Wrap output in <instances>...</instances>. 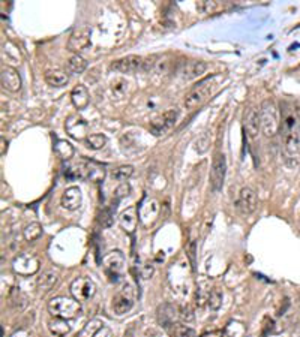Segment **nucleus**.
<instances>
[{
	"label": "nucleus",
	"mask_w": 300,
	"mask_h": 337,
	"mask_svg": "<svg viewBox=\"0 0 300 337\" xmlns=\"http://www.w3.org/2000/svg\"><path fill=\"white\" fill-rule=\"evenodd\" d=\"M261 130L266 136H275L279 130V110L273 99H266L260 108Z\"/></svg>",
	"instance_id": "nucleus-1"
},
{
	"label": "nucleus",
	"mask_w": 300,
	"mask_h": 337,
	"mask_svg": "<svg viewBox=\"0 0 300 337\" xmlns=\"http://www.w3.org/2000/svg\"><path fill=\"white\" fill-rule=\"evenodd\" d=\"M48 312L54 318L74 320L81 312V304L75 298L69 297H54L48 302Z\"/></svg>",
	"instance_id": "nucleus-2"
},
{
	"label": "nucleus",
	"mask_w": 300,
	"mask_h": 337,
	"mask_svg": "<svg viewBox=\"0 0 300 337\" xmlns=\"http://www.w3.org/2000/svg\"><path fill=\"white\" fill-rule=\"evenodd\" d=\"M215 88V78L210 76L201 82H198L185 98V108L186 110H195L200 105H203L212 94Z\"/></svg>",
	"instance_id": "nucleus-3"
},
{
	"label": "nucleus",
	"mask_w": 300,
	"mask_h": 337,
	"mask_svg": "<svg viewBox=\"0 0 300 337\" xmlns=\"http://www.w3.org/2000/svg\"><path fill=\"white\" fill-rule=\"evenodd\" d=\"M41 267V261L35 254L30 252H24L21 255H17L12 261V270L15 274L23 276V278H29L33 276L35 273H38Z\"/></svg>",
	"instance_id": "nucleus-4"
},
{
	"label": "nucleus",
	"mask_w": 300,
	"mask_h": 337,
	"mask_svg": "<svg viewBox=\"0 0 300 337\" xmlns=\"http://www.w3.org/2000/svg\"><path fill=\"white\" fill-rule=\"evenodd\" d=\"M102 267H104L107 276L110 278V280H113V282L119 280L120 276L125 272V267H126L125 255L120 250H111V252H108L102 258Z\"/></svg>",
	"instance_id": "nucleus-5"
},
{
	"label": "nucleus",
	"mask_w": 300,
	"mask_h": 337,
	"mask_svg": "<svg viewBox=\"0 0 300 337\" xmlns=\"http://www.w3.org/2000/svg\"><path fill=\"white\" fill-rule=\"evenodd\" d=\"M282 138L287 152L294 153L300 148V130L297 118L294 116H288L282 124Z\"/></svg>",
	"instance_id": "nucleus-6"
},
{
	"label": "nucleus",
	"mask_w": 300,
	"mask_h": 337,
	"mask_svg": "<svg viewBox=\"0 0 300 337\" xmlns=\"http://www.w3.org/2000/svg\"><path fill=\"white\" fill-rule=\"evenodd\" d=\"M134 298H135V294H134V288L131 285H123L117 294L113 297V302H111V309L116 315H125L126 312H129L134 306Z\"/></svg>",
	"instance_id": "nucleus-7"
},
{
	"label": "nucleus",
	"mask_w": 300,
	"mask_h": 337,
	"mask_svg": "<svg viewBox=\"0 0 300 337\" xmlns=\"http://www.w3.org/2000/svg\"><path fill=\"white\" fill-rule=\"evenodd\" d=\"M225 174H227V159L222 153H216L210 170V186L213 192H219L222 189Z\"/></svg>",
	"instance_id": "nucleus-8"
},
{
	"label": "nucleus",
	"mask_w": 300,
	"mask_h": 337,
	"mask_svg": "<svg viewBox=\"0 0 300 337\" xmlns=\"http://www.w3.org/2000/svg\"><path fill=\"white\" fill-rule=\"evenodd\" d=\"M72 297L77 300V302H87L90 300L95 292H96V285L92 279L89 278H77L72 284H71V288H69Z\"/></svg>",
	"instance_id": "nucleus-9"
},
{
	"label": "nucleus",
	"mask_w": 300,
	"mask_h": 337,
	"mask_svg": "<svg viewBox=\"0 0 300 337\" xmlns=\"http://www.w3.org/2000/svg\"><path fill=\"white\" fill-rule=\"evenodd\" d=\"M179 117V111L177 110H168L165 111L162 116L156 117L152 123H150V132L155 135V136H161V135H165L176 123Z\"/></svg>",
	"instance_id": "nucleus-10"
},
{
	"label": "nucleus",
	"mask_w": 300,
	"mask_h": 337,
	"mask_svg": "<svg viewBox=\"0 0 300 337\" xmlns=\"http://www.w3.org/2000/svg\"><path fill=\"white\" fill-rule=\"evenodd\" d=\"M141 64H143V57H140L137 54H131V56L114 60L110 64V68L120 74H134V72L141 70Z\"/></svg>",
	"instance_id": "nucleus-11"
},
{
	"label": "nucleus",
	"mask_w": 300,
	"mask_h": 337,
	"mask_svg": "<svg viewBox=\"0 0 300 337\" xmlns=\"http://www.w3.org/2000/svg\"><path fill=\"white\" fill-rule=\"evenodd\" d=\"M90 45V28L89 27H78L75 28L69 39H68V50L72 52H80Z\"/></svg>",
	"instance_id": "nucleus-12"
},
{
	"label": "nucleus",
	"mask_w": 300,
	"mask_h": 337,
	"mask_svg": "<svg viewBox=\"0 0 300 337\" xmlns=\"http://www.w3.org/2000/svg\"><path fill=\"white\" fill-rule=\"evenodd\" d=\"M258 206V200H257V194L251 189V188H243L239 194L237 198V208L243 216H249L257 210Z\"/></svg>",
	"instance_id": "nucleus-13"
},
{
	"label": "nucleus",
	"mask_w": 300,
	"mask_h": 337,
	"mask_svg": "<svg viewBox=\"0 0 300 337\" xmlns=\"http://www.w3.org/2000/svg\"><path fill=\"white\" fill-rule=\"evenodd\" d=\"M159 214V202L153 198H147L146 201L141 202L138 208V218L144 226L152 225Z\"/></svg>",
	"instance_id": "nucleus-14"
},
{
	"label": "nucleus",
	"mask_w": 300,
	"mask_h": 337,
	"mask_svg": "<svg viewBox=\"0 0 300 337\" xmlns=\"http://www.w3.org/2000/svg\"><path fill=\"white\" fill-rule=\"evenodd\" d=\"M0 78H2V87L8 92H12V93H17L20 88H21V78H20V74L11 68V66H3L2 68V74H0Z\"/></svg>",
	"instance_id": "nucleus-15"
},
{
	"label": "nucleus",
	"mask_w": 300,
	"mask_h": 337,
	"mask_svg": "<svg viewBox=\"0 0 300 337\" xmlns=\"http://www.w3.org/2000/svg\"><path fill=\"white\" fill-rule=\"evenodd\" d=\"M158 322L164 327V328H168V327H174L176 326V320L179 316V310L174 304L171 303H164L158 308Z\"/></svg>",
	"instance_id": "nucleus-16"
},
{
	"label": "nucleus",
	"mask_w": 300,
	"mask_h": 337,
	"mask_svg": "<svg viewBox=\"0 0 300 337\" xmlns=\"http://www.w3.org/2000/svg\"><path fill=\"white\" fill-rule=\"evenodd\" d=\"M81 202H83V194L78 186L68 188L62 195V207L69 212L78 210L81 207Z\"/></svg>",
	"instance_id": "nucleus-17"
},
{
	"label": "nucleus",
	"mask_w": 300,
	"mask_h": 337,
	"mask_svg": "<svg viewBox=\"0 0 300 337\" xmlns=\"http://www.w3.org/2000/svg\"><path fill=\"white\" fill-rule=\"evenodd\" d=\"M66 130L68 134L75 140H86L87 138V123L83 118H78L77 116H72L66 122Z\"/></svg>",
	"instance_id": "nucleus-18"
},
{
	"label": "nucleus",
	"mask_w": 300,
	"mask_h": 337,
	"mask_svg": "<svg viewBox=\"0 0 300 337\" xmlns=\"http://www.w3.org/2000/svg\"><path fill=\"white\" fill-rule=\"evenodd\" d=\"M137 222H138V214H137V208L135 207H129L126 208L120 218H119V224L122 226V230L126 234H134L137 230Z\"/></svg>",
	"instance_id": "nucleus-19"
},
{
	"label": "nucleus",
	"mask_w": 300,
	"mask_h": 337,
	"mask_svg": "<svg viewBox=\"0 0 300 337\" xmlns=\"http://www.w3.org/2000/svg\"><path fill=\"white\" fill-rule=\"evenodd\" d=\"M245 129L249 135V138H257L258 132L261 130V118L260 111L257 108H251L249 112L245 117Z\"/></svg>",
	"instance_id": "nucleus-20"
},
{
	"label": "nucleus",
	"mask_w": 300,
	"mask_h": 337,
	"mask_svg": "<svg viewBox=\"0 0 300 337\" xmlns=\"http://www.w3.org/2000/svg\"><path fill=\"white\" fill-rule=\"evenodd\" d=\"M206 69H207V63L206 62H201V60L189 62V63L185 64V68L182 70V75L186 80H194V78L201 76L206 72Z\"/></svg>",
	"instance_id": "nucleus-21"
},
{
	"label": "nucleus",
	"mask_w": 300,
	"mask_h": 337,
	"mask_svg": "<svg viewBox=\"0 0 300 337\" xmlns=\"http://www.w3.org/2000/svg\"><path fill=\"white\" fill-rule=\"evenodd\" d=\"M45 81L51 87H63L69 82V75L62 69H50L45 72Z\"/></svg>",
	"instance_id": "nucleus-22"
},
{
	"label": "nucleus",
	"mask_w": 300,
	"mask_h": 337,
	"mask_svg": "<svg viewBox=\"0 0 300 337\" xmlns=\"http://www.w3.org/2000/svg\"><path fill=\"white\" fill-rule=\"evenodd\" d=\"M89 92L84 86H75L71 92V100L77 110H84L89 105Z\"/></svg>",
	"instance_id": "nucleus-23"
},
{
	"label": "nucleus",
	"mask_w": 300,
	"mask_h": 337,
	"mask_svg": "<svg viewBox=\"0 0 300 337\" xmlns=\"http://www.w3.org/2000/svg\"><path fill=\"white\" fill-rule=\"evenodd\" d=\"M57 280H59V272L57 270H47V272L42 273L41 278H38V288L41 291L48 292L54 288Z\"/></svg>",
	"instance_id": "nucleus-24"
},
{
	"label": "nucleus",
	"mask_w": 300,
	"mask_h": 337,
	"mask_svg": "<svg viewBox=\"0 0 300 337\" xmlns=\"http://www.w3.org/2000/svg\"><path fill=\"white\" fill-rule=\"evenodd\" d=\"M48 328L51 332V334L57 337L66 336L69 332H71V327L69 324L66 322V320H62V318H54L48 322Z\"/></svg>",
	"instance_id": "nucleus-25"
},
{
	"label": "nucleus",
	"mask_w": 300,
	"mask_h": 337,
	"mask_svg": "<svg viewBox=\"0 0 300 337\" xmlns=\"http://www.w3.org/2000/svg\"><path fill=\"white\" fill-rule=\"evenodd\" d=\"M86 68H87V62L80 54H75L68 60V70L71 74H81V72H84Z\"/></svg>",
	"instance_id": "nucleus-26"
},
{
	"label": "nucleus",
	"mask_w": 300,
	"mask_h": 337,
	"mask_svg": "<svg viewBox=\"0 0 300 337\" xmlns=\"http://www.w3.org/2000/svg\"><path fill=\"white\" fill-rule=\"evenodd\" d=\"M104 177H105V170L101 165H98L95 162H87V178L89 180L99 183L104 180Z\"/></svg>",
	"instance_id": "nucleus-27"
},
{
	"label": "nucleus",
	"mask_w": 300,
	"mask_h": 337,
	"mask_svg": "<svg viewBox=\"0 0 300 337\" xmlns=\"http://www.w3.org/2000/svg\"><path fill=\"white\" fill-rule=\"evenodd\" d=\"M107 144V136L102 134H92L86 138V146L92 150H101Z\"/></svg>",
	"instance_id": "nucleus-28"
},
{
	"label": "nucleus",
	"mask_w": 300,
	"mask_h": 337,
	"mask_svg": "<svg viewBox=\"0 0 300 337\" xmlns=\"http://www.w3.org/2000/svg\"><path fill=\"white\" fill-rule=\"evenodd\" d=\"M23 236H24L26 242H35L42 236V226L38 222H33V224H30L24 228Z\"/></svg>",
	"instance_id": "nucleus-29"
},
{
	"label": "nucleus",
	"mask_w": 300,
	"mask_h": 337,
	"mask_svg": "<svg viewBox=\"0 0 300 337\" xmlns=\"http://www.w3.org/2000/svg\"><path fill=\"white\" fill-rule=\"evenodd\" d=\"M225 334L228 337H245L246 336V328L242 322H237V321H231L227 324L225 327Z\"/></svg>",
	"instance_id": "nucleus-30"
},
{
	"label": "nucleus",
	"mask_w": 300,
	"mask_h": 337,
	"mask_svg": "<svg viewBox=\"0 0 300 337\" xmlns=\"http://www.w3.org/2000/svg\"><path fill=\"white\" fill-rule=\"evenodd\" d=\"M54 150L65 160H68V159H71L74 156V147L68 141H63V140L57 141V144L54 146Z\"/></svg>",
	"instance_id": "nucleus-31"
},
{
	"label": "nucleus",
	"mask_w": 300,
	"mask_h": 337,
	"mask_svg": "<svg viewBox=\"0 0 300 337\" xmlns=\"http://www.w3.org/2000/svg\"><path fill=\"white\" fill-rule=\"evenodd\" d=\"M132 174H134V166H132V165H122V166H119V168L114 170L113 177H114L116 180L125 183L129 177H132Z\"/></svg>",
	"instance_id": "nucleus-32"
},
{
	"label": "nucleus",
	"mask_w": 300,
	"mask_h": 337,
	"mask_svg": "<svg viewBox=\"0 0 300 337\" xmlns=\"http://www.w3.org/2000/svg\"><path fill=\"white\" fill-rule=\"evenodd\" d=\"M105 324L101 321V320H92L84 328H83V332H81V334L80 337H93L102 327H104Z\"/></svg>",
	"instance_id": "nucleus-33"
},
{
	"label": "nucleus",
	"mask_w": 300,
	"mask_h": 337,
	"mask_svg": "<svg viewBox=\"0 0 300 337\" xmlns=\"http://www.w3.org/2000/svg\"><path fill=\"white\" fill-rule=\"evenodd\" d=\"M110 88H111V92H113L114 96L122 98V96L125 94V92L128 90V82H126L123 78H116V80L111 81Z\"/></svg>",
	"instance_id": "nucleus-34"
},
{
	"label": "nucleus",
	"mask_w": 300,
	"mask_h": 337,
	"mask_svg": "<svg viewBox=\"0 0 300 337\" xmlns=\"http://www.w3.org/2000/svg\"><path fill=\"white\" fill-rule=\"evenodd\" d=\"M207 304L212 310H219L222 306V292L219 290H213L207 297Z\"/></svg>",
	"instance_id": "nucleus-35"
},
{
	"label": "nucleus",
	"mask_w": 300,
	"mask_h": 337,
	"mask_svg": "<svg viewBox=\"0 0 300 337\" xmlns=\"http://www.w3.org/2000/svg\"><path fill=\"white\" fill-rule=\"evenodd\" d=\"M173 336L174 337H197L195 330H192L191 327L188 326H180V324H176L174 328H173Z\"/></svg>",
	"instance_id": "nucleus-36"
},
{
	"label": "nucleus",
	"mask_w": 300,
	"mask_h": 337,
	"mask_svg": "<svg viewBox=\"0 0 300 337\" xmlns=\"http://www.w3.org/2000/svg\"><path fill=\"white\" fill-rule=\"evenodd\" d=\"M210 146V134L209 132H204L197 141H195V150L198 153H206L207 148Z\"/></svg>",
	"instance_id": "nucleus-37"
},
{
	"label": "nucleus",
	"mask_w": 300,
	"mask_h": 337,
	"mask_svg": "<svg viewBox=\"0 0 300 337\" xmlns=\"http://www.w3.org/2000/svg\"><path fill=\"white\" fill-rule=\"evenodd\" d=\"M218 2H213V0H203L200 3H197V8L198 10L204 12V14H212L218 9Z\"/></svg>",
	"instance_id": "nucleus-38"
},
{
	"label": "nucleus",
	"mask_w": 300,
	"mask_h": 337,
	"mask_svg": "<svg viewBox=\"0 0 300 337\" xmlns=\"http://www.w3.org/2000/svg\"><path fill=\"white\" fill-rule=\"evenodd\" d=\"M179 318L183 321V322H192L194 320H195V314H194V310H192V308L189 306V304H186V306H183L182 308V310L179 312Z\"/></svg>",
	"instance_id": "nucleus-39"
},
{
	"label": "nucleus",
	"mask_w": 300,
	"mask_h": 337,
	"mask_svg": "<svg viewBox=\"0 0 300 337\" xmlns=\"http://www.w3.org/2000/svg\"><path fill=\"white\" fill-rule=\"evenodd\" d=\"M129 194H131V186H129L126 182H125V183H122V184L116 189V192H114L116 202H117V201H120V200H123V198H126Z\"/></svg>",
	"instance_id": "nucleus-40"
},
{
	"label": "nucleus",
	"mask_w": 300,
	"mask_h": 337,
	"mask_svg": "<svg viewBox=\"0 0 300 337\" xmlns=\"http://www.w3.org/2000/svg\"><path fill=\"white\" fill-rule=\"evenodd\" d=\"M156 64V56H149L143 58V64H141V70L143 72H149L150 69H153Z\"/></svg>",
	"instance_id": "nucleus-41"
},
{
	"label": "nucleus",
	"mask_w": 300,
	"mask_h": 337,
	"mask_svg": "<svg viewBox=\"0 0 300 337\" xmlns=\"http://www.w3.org/2000/svg\"><path fill=\"white\" fill-rule=\"evenodd\" d=\"M186 254H188V256H189V260H191V264H192V267L195 268V264H197V261H195V254H197V243H195V242H191V243H189V246H188V249H186Z\"/></svg>",
	"instance_id": "nucleus-42"
},
{
	"label": "nucleus",
	"mask_w": 300,
	"mask_h": 337,
	"mask_svg": "<svg viewBox=\"0 0 300 337\" xmlns=\"http://www.w3.org/2000/svg\"><path fill=\"white\" fill-rule=\"evenodd\" d=\"M273 328V321L270 318H264V322H263V332H261V337H267V334L272 332Z\"/></svg>",
	"instance_id": "nucleus-43"
},
{
	"label": "nucleus",
	"mask_w": 300,
	"mask_h": 337,
	"mask_svg": "<svg viewBox=\"0 0 300 337\" xmlns=\"http://www.w3.org/2000/svg\"><path fill=\"white\" fill-rule=\"evenodd\" d=\"M11 337H35L33 336V333L30 332V330H26V328H20V330H17L14 334Z\"/></svg>",
	"instance_id": "nucleus-44"
},
{
	"label": "nucleus",
	"mask_w": 300,
	"mask_h": 337,
	"mask_svg": "<svg viewBox=\"0 0 300 337\" xmlns=\"http://www.w3.org/2000/svg\"><path fill=\"white\" fill-rule=\"evenodd\" d=\"M93 337H113V333H111V330L107 326H104Z\"/></svg>",
	"instance_id": "nucleus-45"
},
{
	"label": "nucleus",
	"mask_w": 300,
	"mask_h": 337,
	"mask_svg": "<svg viewBox=\"0 0 300 337\" xmlns=\"http://www.w3.org/2000/svg\"><path fill=\"white\" fill-rule=\"evenodd\" d=\"M201 337H225V332H222V330H213V332H207V333L201 334Z\"/></svg>",
	"instance_id": "nucleus-46"
},
{
	"label": "nucleus",
	"mask_w": 300,
	"mask_h": 337,
	"mask_svg": "<svg viewBox=\"0 0 300 337\" xmlns=\"http://www.w3.org/2000/svg\"><path fill=\"white\" fill-rule=\"evenodd\" d=\"M152 274H153V267L149 266V264H146L144 268H143V278H144V279H149Z\"/></svg>",
	"instance_id": "nucleus-47"
},
{
	"label": "nucleus",
	"mask_w": 300,
	"mask_h": 337,
	"mask_svg": "<svg viewBox=\"0 0 300 337\" xmlns=\"http://www.w3.org/2000/svg\"><path fill=\"white\" fill-rule=\"evenodd\" d=\"M2 154H5V138H2Z\"/></svg>",
	"instance_id": "nucleus-48"
},
{
	"label": "nucleus",
	"mask_w": 300,
	"mask_h": 337,
	"mask_svg": "<svg viewBox=\"0 0 300 337\" xmlns=\"http://www.w3.org/2000/svg\"><path fill=\"white\" fill-rule=\"evenodd\" d=\"M245 337H254V336H245Z\"/></svg>",
	"instance_id": "nucleus-49"
}]
</instances>
